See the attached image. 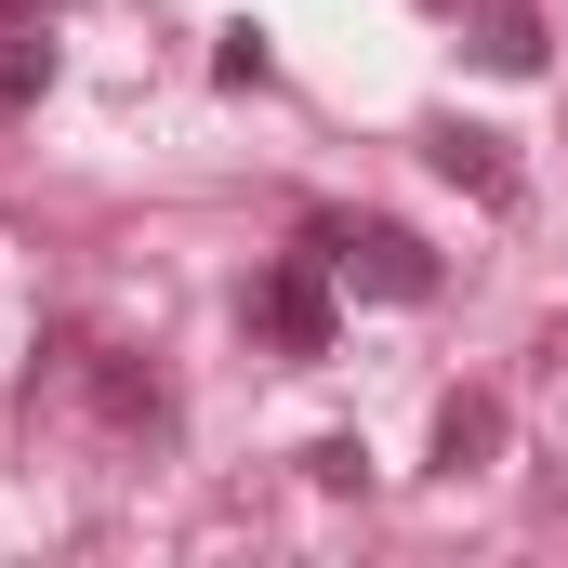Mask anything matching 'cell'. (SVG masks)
<instances>
[{
  "label": "cell",
  "instance_id": "cell-1",
  "mask_svg": "<svg viewBox=\"0 0 568 568\" xmlns=\"http://www.w3.org/2000/svg\"><path fill=\"white\" fill-rule=\"evenodd\" d=\"M304 252H317L344 291H371V304H436V278H449L397 212H304Z\"/></svg>",
  "mask_w": 568,
  "mask_h": 568
},
{
  "label": "cell",
  "instance_id": "cell-2",
  "mask_svg": "<svg viewBox=\"0 0 568 568\" xmlns=\"http://www.w3.org/2000/svg\"><path fill=\"white\" fill-rule=\"evenodd\" d=\"M252 331H265L278 357H331V344H344V278H331L317 252H278V265L252 278Z\"/></svg>",
  "mask_w": 568,
  "mask_h": 568
},
{
  "label": "cell",
  "instance_id": "cell-3",
  "mask_svg": "<svg viewBox=\"0 0 568 568\" xmlns=\"http://www.w3.org/2000/svg\"><path fill=\"white\" fill-rule=\"evenodd\" d=\"M424 159L463 185V199H476V212H516V159H503V133H489V120H436Z\"/></svg>",
  "mask_w": 568,
  "mask_h": 568
},
{
  "label": "cell",
  "instance_id": "cell-4",
  "mask_svg": "<svg viewBox=\"0 0 568 568\" xmlns=\"http://www.w3.org/2000/svg\"><path fill=\"white\" fill-rule=\"evenodd\" d=\"M489 463H503V397L489 384L436 397V476H489Z\"/></svg>",
  "mask_w": 568,
  "mask_h": 568
},
{
  "label": "cell",
  "instance_id": "cell-5",
  "mask_svg": "<svg viewBox=\"0 0 568 568\" xmlns=\"http://www.w3.org/2000/svg\"><path fill=\"white\" fill-rule=\"evenodd\" d=\"M80 371H93V410L133 436H172V384L159 371H133V357H106V344H80Z\"/></svg>",
  "mask_w": 568,
  "mask_h": 568
},
{
  "label": "cell",
  "instance_id": "cell-6",
  "mask_svg": "<svg viewBox=\"0 0 568 568\" xmlns=\"http://www.w3.org/2000/svg\"><path fill=\"white\" fill-rule=\"evenodd\" d=\"M476 53H489L503 80H529V67H542V13H529V0H489V40H476Z\"/></svg>",
  "mask_w": 568,
  "mask_h": 568
},
{
  "label": "cell",
  "instance_id": "cell-7",
  "mask_svg": "<svg viewBox=\"0 0 568 568\" xmlns=\"http://www.w3.org/2000/svg\"><path fill=\"white\" fill-rule=\"evenodd\" d=\"M40 93H53V40H40V27H13V40H0V120H13V106H40Z\"/></svg>",
  "mask_w": 568,
  "mask_h": 568
},
{
  "label": "cell",
  "instance_id": "cell-8",
  "mask_svg": "<svg viewBox=\"0 0 568 568\" xmlns=\"http://www.w3.org/2000/svg\"><path fill=\"white\" fill-rule=\"evenodd\" d=\"M212 80H225V93H252V80H278V53H265V27H225V53H212Z\"/></svg>",
  "mask_w": 568,
  "mask_h": 568
},
{
  "label": "cell",
  "instance_id": "cell-9",
  "mask_svg": "<svg viewBox=\"0 0 568 568\" xmlns=\"http://www.w3.org/2000/svg\"><path fill=\"white\" fill-rule=\"evenodd\" d=\"M304 476H317V489H371V449H357V436H317Z\"/></svg>",
  "mask_w": 568,
  "mask_h": 568
},
{
  "label": "cell",
  "instance_id": "cell-10",
  "mask_svg": "<svg viewBox=\"0 0 568 568\" xmlns=\"http://www.w3.org/2000/svg\"><path fill=\"white\" fill-rule=\"evenodd\" d=\"M0 13H13V27H53V13H67V0H0Z\"/></svg>",
  "mask_w": 568,
  "mask_h": 568
}]
</instances>
